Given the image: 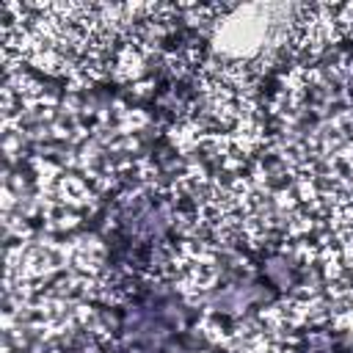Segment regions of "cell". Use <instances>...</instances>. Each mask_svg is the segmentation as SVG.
Returning <instances> with one entry per match:
<instances>
[{
	"instance_id": "3957f363",
	"label": "cell",
	"mask_w": 353,
	"mask_h": 353,
	"mask_svg": "<svg viewBox=\"0 0 353 353\" xmlns=\"http://www.w3.org/2000/svg\"><path fill=\"white\" fill-rule=\"evenodd\" d=\"M306 353H331V347H328V345H325L323 339H317V342H314V345H312V347H309Z\"/></svg>"
},
{
	"instance_id": "7a4b0ae2",
	"label": "cell",
	"mask_w": 353,
	"mask_h": 353,
	"mask_svg": "<svg viewBox=\"0 0 353 353\" xmlns=\"http://www.w3.org/2000/svg\"><path fill=\"white\" fill-rule=\"evenodd\" d=\"M265 273L270 281H276L279 287H287L292 281V265L287 262V256H270L265 262Z\"/></svg>"
},
{
	"instance_id": "6da1fadb",
	"label": "cell",
	"mask_w": 353,
	"mask_h": 353,
	"mask_svg": "<svg viewBox=\"0 0 353 353\" xmlns=\"http://www.w3.org/2000/svg\"><path fill=\"white\" fill-rule=\"evenodd\" d=\"M124 223L127 229L141 237V240H157L165 234L168 223H171V215L165 210V204H157V201H135L124 210Z\"/></svg>"
}]
</instances>
